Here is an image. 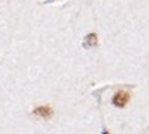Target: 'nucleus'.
<instances>
[{
    "mask_svg": "<svg viewBox=\"0 0 149 134\" xmlns=\"http://www.w3.org/2000/svg\"><path fill=\"white\" fill-rule=\"evenodd\" d=\"M128 100H130V94L125 92V91H120L113 96V104H115L116 107H124L128 103Z\"/></svg>",
    "mask_w": 149,
    "mask_h": 134,
    "instance_id": "1",
    "label": "nucleus"
},
{
    "mask_svg": "<svg viewBox=\"0 0 149 134\" xmlns=\"http://www.w3.org/2000/svg\"><path fill=\"white\" fill-rule=\"evenodd\" d=\"M84 45H86V48H92V47L96 45V35L95 33H89V35H87V38L84 41Z\"/></svg>",
    "mask_w": 149,
    "mask_h": 134,
    "instance_id": "3",
    "label": "nucleus"
},
{
    "mask_svg": "<svg viewBox=\"0 0 149 134\" xmlns=\"http://www.w3.org/2000/svg\"><path fill=\"white\" fill-rule=\"evenodd\" d=\"M51 109L47 105H42V107H38L36 110H35V114H38V116H42V118H50L51 116Z\"/></svg>",
    "mask_w": 149,
    "mask_h": 134,
    "instance_id": "2",
    "label": "nucleus"
}]
</instances>
